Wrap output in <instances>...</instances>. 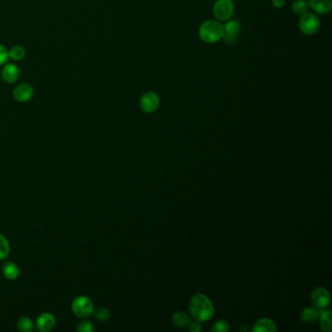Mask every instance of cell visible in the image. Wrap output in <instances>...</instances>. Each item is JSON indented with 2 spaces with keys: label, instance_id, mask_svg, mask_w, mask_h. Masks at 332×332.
<instances>
[{
  "label": "cell",
  "instance_id": "cell-26",
  "mask_svg": "<svg viewBox=\"0 0 332 332\" xmlns=\"http://www.w3.org/2000/svg\"><path fill=\"white\" fill-rule=\"evenodd\" d=\"M8 51L5 47L0 44V66L4 65L8 61Z\"/></svg>",
  "mask_w": 332,
  "mask_h": 332
},
{
  "label": "cell",
  "instance_id": "cell-28",
  "mask_svg": "<svg viewBox=\"0 0 332 332\" xmlns=\"http://www.w3.org/2000/svg\"><path fill=\"white\" fill-rule=\"evenodd\" d=\"M285 0H272V4L273 6L277 8V9H282L285 6Z\"/></svg>",
  "mask_w": 332,
  "mask_h": 332
},
{
  "label": "cell",
  "instance_id": "cell-19",
  "mask_svg": "<svg viewBox=\"0 0 332 332\" xmlns=\"http://www.w3.org/2000/svg\"><path fill=\"white\" fill-rule=\"evenodd\" d=\"M17 327L20 331L32 332L34 330V321L28 317H21L17 321Z\"/></svg>",
  "mask_w": 332,
  "mask_h": 332
},
{
  "label": "cell",
  "instance_id": "cell-8",
  "mask_svg": "<svg viewBox=\"0 0 332 332\" xmlns=\"http://www.w3.org/2000/svg\"><path fill=\"white\" fill-rule=\"evenodd\" d=\"M36 328L41 332L51 331L56 325V318L51 313H42L35 321Z\"/></svg>",
  "mask_w": 332,
  "mask_h": 332
},
{
  "label": "cell",
  "instance_id": "cell-1",
  "mask_svg": "<svg viewBox=\"0 0 332 332\" xmlns=\"http://www.w3.org/2000/svg\"><path fill=\"white\" fill-rule=\"evenodd\" d=\"M190 314L195 321H206L215 315V307L212 300L203 293H197L190 299Z\"/></svg>",
  "mask_w": 332,
  "mask_h": 332
},
{
  "label": "cell",
  "instance_id": "cell-22",
  "mask_svg": "<svg viewBox=\"0 0 332 332\" xmlns=\"http://www.w3.org/2000/svg\"><path fill=\"white\" fill-rule=\"evenodd\" d=\"M93 314L95 315L96 319L100 321H108L111 317L110 311L106 308H99V309L94 310Z\"/></svg>",
  "mask_w": 332,
  "mask_h": 332
},
{
  "label": "cell",
  "instance_id": "cell-15",
  "mask_svg": "<svg viewBox=\"0 0 332 332\" xmlns=\"http://www.w3.org/2000/svg\"><path fill=\"white\" fill-rule=\"evenodd\" d=\"M320 318V326L323 332H331L332 330V314L331 311L325 310L322 311L319 315Z\"/></svg>",
  "mask_w": 332,
  "mask_h": 332
},
{
  "label": "cell",
  "instance_id": "cell-24",
  "mask_svg": "<svg viewBox=\"0 0 332 332\" xmlns=\"http://www.w3.org/2000/svg\"><path fill=\"white\" fill-rule=\"evenodd\" d=\"M77 331L79 332H92L95 329V326L92 321H83L77 325Z\"/></svg>",
  "mask_w": 332,
  "mask_h": 332
},
{
  "label": "cell",
  "instance_id": "cell-9",
  "mask_svg": "<svg viewBox=\"0 0 332 332\" xmlns=\"http://www.w3.org/2000/svg\"><path fill=\"white\" fill-rule=\"evenodd\" d=\"M34 88L32 85L27 83H23L18 85L14 91H13V97L14 99L19 103H25L28 102L34 97Z\"/></svg>",
  "mask_w": 332,
  "mask_h": 332
},
{
  "label": "cell",
  "instance_id": "cell-3",
  "mask_svg": "<svg viewBox=\"0 0 332 332\" xmlns=\"http://www.w3.org/2000/svg\"><path fill=\"white\" fill-rule=\"evenodd\" d=\"M298 26L303 35H314L319 32L321 27V21L316 14L307 12L301 15Z\"/></svg>",
  "mask_w": 332,
  "mask_h": 332
},
{
  "label": "cell",
  "instance_id": "cell-27",
  "mask_svg": "<svg viewBox=\"0 0 332 332\" xmlns=\"http://www.w3.org/2000/svg\"><path fill=\"white\" fill-rule=\"evenodd\" d=\"M189 330L191 332H200L202 330V326L200 321H195L189 323Z\"/></svg>",
  "mask_w": 332,
  "mask_h": 332
},
{
  "label": "cell",
  "instance_id": "cell-7",
  "mask_svg": "<svg viewBox=\"0 0 332 332\" xmlns=\"http://www.w3.org/2000/svg\"><path fill=\"white\" fill-rule=\"evenodd\" d=\"M311 300L314 307L318 310H324L329 306L331 297L329 291L326 288L317 287L311 294Z\"/></svg>",
  "mask_w": 332,
  "mask_h": 332
},
{
  "label": "cell",
  "instance_id": "cell-25",
  "mask_svg": "<svg viewBox=\"0 0 332 332\" xmlns=\"http://www.w3.org/2000/svg\"><path fill=\"white\" fill-rule=\"evenodd\" d=\"M224 42L227 44V45H235L238 41V35H232V34H228V33H224V35H223V38Z\"/></svg>",
  "mask_w": 332,
  "mask_h": 332
},
{
  "label": "cell",
  "instance_id": "cell-21",
  "mask_svg": "<svg viewBox=\"0 0 332 332\" xmlns=\"http://www.w3.org/2000/svg\"><path fill=\"white\" fill-rule=\"evenodd\" d=\"M8 56L14 61H21L25 56V50L22 46L12 47L8 51Z\"/></svg>",
  "mask_w": 332,
  "mask_h": 332
},
{
  "label": "cell",
  "instance_id": "cell-12",
  "mask_svg": "<svg viewBox=\"0 0 332 332\" xmlns=\"http://www.w3.org/2000/svg\"><path fill=\"white\" fill-rule=\"evenodd\" d=\"M252 330L254 332H275L277 330V325L275 321H272L271 319L263 318L254 323Z\"/></svg>",
  "mask_w": 332,
  "mask_h": 332
},
{
  "label": "cell",
  "instance_id": "cell-2",
  "mask_svg": "<svg viewBox=\"0 0 332 332\" xmlns=\"http://www.w3.org/2000/svg\"><path fill=\"white\" fill-rule=\"evenodd\" d=\"M224 35V25L216 20H207L199 27V36L206 44L219 42Z\"/></svg>",
  "mask_w": 332,
  "mask_h": 332
},
{
  "label": "cell",
  "instance_id": "cell-6",
  "mask_svg": "<svg viewBox=\"0 0 332 332\" xmlns=\"http://www.w3.org/2000/svg\"><path fill=\"white\" fill-rule=\"evenodd\" d=\"M160 98L155 92L149 91L144 93L140 98L139 105L143 112L145 113H154L158 110L160 106Z\"/></svg>",
  "mask_w": 332,
  "mask_h": 332
},
{
  "label": "cell",
  "instance_id": "cell-18",
  "mask_svg": "<svg viewBox=\"0 0 332 332\" xmlns=\"http://www.w3.org/2000/svg\"><path fill=\"white\" fill-rule=\"evenodd\" d=\"M11 252L10 243L7 240V238L0 234V260L6 259Z\"/></svg>",
  "mask_w": 332,
  "mask_h": 332
},
{
  "label": "cell",
  "instance_id": "cell-17",
  "mask_svg": "<svg viewBox=\"0 0 332 332\" xmlns=\"http://www.w3.org/2000/svg\"><path fill=\"white\" fill-rule=\"evenodd\" d=\"M172 322L177 327H186L190 323V318L184 312H177L172 316Z\"/></svg>",
  "mask_w": 332,
  "mask_h": 332
},
{
  "label": "cell",
  "instance_id": "cell-10",
  "mask_svg": "<svg viewBox=\"0 0 332 332\" xmlns=\"http://www.w3.org/2000/svg\"><path fill=\"white\" fill-rule=\"evenodd\" d=\"M310 8L320 15H324L331 11L332 0H310Z\"/></svg>",
  "mask_w": 332,
  "mask_h": 332
},
{
  "label": "cell",
  "instance_id": "cell-20",
  "mask_svg": "<svg viewBox=\"0 0 332 332\" xmlns=\"http://www.w3.org/2000/svg\"><path fill=\"white\" fill-rule=\"evenodd\" d=\"M240 29L242 26L240 22L236 20H228L227 23L224 24V33L238 35L240 33Z\"/></svg>",
  "mask_w": 332,
  "mask_h": 332
},
{
  "label": "cell",
  "instance_id": "cell-23",
  "mask_svg": "<svg viewBox=\"0 0 332 332\" xmlns=\"http://www.w3.org/2000/svg\"><path fill=\"white\" fill-rule=\"evenodd\" d=\"M229 330V324L225 321H218L214 323L212 331L226 332Z\"/></svg>",
  "mask_w": 332,
  "mask_h": 332
},
{
  "label": "cell",
  "instance_id": "cell-13",
  "mask_svg": "<svg viewBox=\"0 0 332 332\" xmlns=\"http://www.w3.org/2000/svg\"><path fill=\"white\" fill-rule=\"evenodd\" d=\"M2 273L7 280L14 281V280L18 279L20 276V268L17 264L14 263L12 261H7L3 264Z\"/></svg>",
  "mask_w": 332,
  "mask_h": 332
},
{
  "label": "cell",
  "instance_id": "cell-4",
  "mask_svg": "<svg viewBox=\"0 0 332 332\" xmlns=\"http://www.w3.org/2000/svg\"><path fill=\"white\" fill-rule=\"evenodd\" d=\"M71 310L76 317L85 319L93 315L95 308L91 298L85 295H79L73 299L71 303Z\"/></svg>",
  "mask_w": 332,
  "mask_h": 332
},
{
  "label": "cell",
  "instance_id": "cell-5",
  "mask_svg": "<svg viewBox=\"0 0 332 332\" xmlns=\"http://www.w3.org/2000/svg\"><path fill=\"white\" fill-rule=\"evenodd\" d=\"M235 11L233 0H217L213 7V14L216 19L221 22H226L231 19Z\"/></svg>",
  "mask_w": 332,
  "mask_h": 332
},
{
  "label": "cell",
  "instance_id": "cell-14",
  "mask_svg": "<svg viewBox=\"0 0 332 332\" xmlns=\"http://www.w3.org/2000/svg\"><path fill=\"white\" fill-rule=\"evenodd\" d=\"M320 312L316 307H306L302 310L300 314V319L305 324H312L319 319Z\"/></svg>",
  "mask_w": 332,
  "mask_h": 332
},
{
  "label": "cell",
  "instance_id": "cell-11",
  "mask_svg": "<svg viewBox=\"0 0 332 332\" xmlns=\"http://www.w3.org/2000/svg\"><path fill=\"white\" fill-rule=\"evenodd\" d=\"M20 76V69L14 64H7L2 70V78L7 83H14Z\"/></svg>",
  "mask_w": 332,
  "mask_h": 332
},
{
  "label": "cell",
  "instance_id": "cell-16",
  "mask_svg": "<svg viewBox=\"0 0 332 332\" xmlns=\"http://www.w3.org/2000/svg\"><path fill=\"white\" fill-rule=\"evenodd\" d=\"M310 3L307 0H295L291 5V11L296 15H303L309 11Z\"/></svg>",
  "mask_w": 332,
  "mask_h": 332
}]
</instances>
